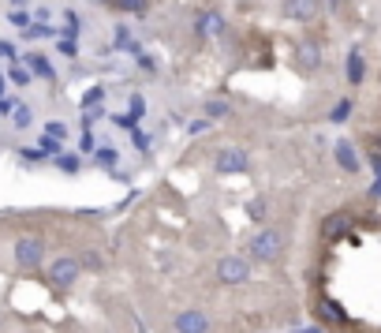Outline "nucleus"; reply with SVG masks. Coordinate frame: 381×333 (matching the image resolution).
<instances>
[{
	"label": "nucleus",
	"mask_w": 381,
	"mask_h": 333,
	"mask_svg": "<svg viewBox=\"0 0 381 333\" xmlns=\"http://www.w3.org/2000/svg\"><path fill=\"white\" fill-rule=\"evenodd\" d=\"M250 255H254L258 262H277L280 255H285V232L280 229H258L250 236Z\"/></svg>",
	"instance_id": "1"
},
{
	"label": "nucleus",
	"mask_w": 381,
	"mask_h": 333,
	"mask_svg": "<svg viewBox=\"0 0 381 333\" xmlns=\"http://www.w3.org/2000/svg\"><path fill=\"white\" fill-rule=\"evenodd\" d=\"M41 255H45V243H41L38 236H19L15 240V262L23 266V270H38Z\"/></svg>",
	"instance_id": "2"
},
{
	"label": "nucleus",
	"mask_w": 381,
	"mask_h": 333,
	"mask_svg": "<svg viewBox=\"0 0 381 333\" xmlns=\"http://www.w3.org/2000/svg\"><path fill=\"white\" fill-rule=\"evenodd\" d=\"M217 277L224 285H247L250 281V262L239 259V255H228V259L217 262Z\"/></svg>",
	"instance_id": "3"
},
{
	"label": "nucleus",
	"mask_w": 381,
	"mask_h": 333,
	"mask_svg": "<svg viewBox=\"0 0 381 333\" xmlns=\"http://www.w3.org/2000/svg\"><path fill=\"white\" fill-rule=\"evenodd\" d=\"M296 68L299 71H318L322 68V45L314 38H303V41H296Z\"/></svg>",
	"instance_id": "4"
},
{
	"label": "nucleus",
	"mask_w": 381,
	"mask_h": 333,
	"mask_svg": "<svg viewBox=\"0 0 381 333\" xmlns=\"http://www.w3.org/2000/svg\"><path fill=\"white\" fill-rule=\"evenodd\" d=\"M79 270H82V266L75 262V259H57V262L49 266V281L57 285V288H71L75 281H79Z\"/></svg>",
	"instance_id": "5"
},
{
	"label": "nucleus",
	"mask_w": 381,
	"mask_h": 333,
	"mask_svg": "<svg viewBox=\"0 0 381 333\" xmlns=\"http://www.w3.org/2000/svg\"><path fill=\"white\" fill-rule=\"evenodd\" d=\"M176 333H210L206 311H180L176 315Z\"/></svg>",
	"instance_id": "6"
},
{
	"label": "nucleus",
	"mask_w": 381,
	"mask_h": 333,
	"mask_svg": "<svg viewBox=\"0 0 381 333\" xmlns=\"http://www.w3.org/2000/svg\"><path fill=\"white\" fill-rule=\"evenodd\" d=\"M217 173H243L247 169V154L243 150H236V146H228V150H221V154H217Z\"/></svg>",
	"instance_id": "7"
},
{
	"label": "nucleus",
	"mask_w": 381,
	"mask_h": 333,
	"mask_svg": "<svg viewBox=\"0 0 381 333\" xmlns=\"http://www.w3.org/2000/svg\"><path fill=\"white\" fill-rule=\"evenodd\" d=\"M318 12H322L318 0H285V15L288 19H299V23H310Z\"/></svg>",
	"instance_id": "8"
},
{
	"label": "nucleus",
	"mask_w": 381,
	"mask_h": 333,
	"mask_svg": "<svg viewBox=\"0 0 381 333\" xmlns=\"http://www.w3.org/2000/svg\"><path fill=\"white\" fill-rule=\"evenodd\" d=\"M336 165L344 169V173H359V154H355V146L347 143V139H340V143H336Z\"/></svg>",
	"instance_id": "9"
},
{
	"label": "nucleus",
	"mask_w": 381,
	"mask_h": 333,
	"mask_svg": "<svg viewBox=\"0 0 381 333\" xmlns=\"http://www.w3.org/2000/svg\"><path fill=\"white\" fill-rule=\"evenodd\" d=\"M363 79H366V64H363V57L352 49V52H347V83H352V87H359Z\"/></svg>",
	"instance_id": "10"
},
{
	"label": "nucleus",
	"mask_w": 381,
	"mask_h": 333,
	"mask_svg": "<svg viewBox=\"0 0 381 333\" xmlns=\"http://www.w3.org/2000/svg\"><path fill=\"white\" fill-rule=\"evenodd\" d=\"M224 30V19L217 12H202L199 15V34H221Z\"/></svg>",
	"instance_id": "11"
},
{
	"label": "nucleus",
	"mask_w": 381,
	"mask_h": 333,
	"mask_svg": "<svg viewBox=\"0 0 381 333\" xmlns=\"http://www.w3.org/2000/svg\"><path fill=\"white\" fill-rule=\"evenodd\" d=\"M27 68L34 71V75H41V79H52V75H57V71H52V64L41 57V52H30V57H27Z\"/></svg>",
	"instance_id": "12"
},
{
	"label": "nucleus",
	"mask_w": 381,
	"mask_h": 333,
	"mask_svg": "<svg viewBox=\"0 0 381 333\" xmlns=\"http://www.w3.org/2000/svg\"><path fill=\"white\" fill-rule=\"evenodd\" d=\"M116 12H127V15H146L150 0H113Z\"/></svg>",
	"instance_id": "13"
},
{
	"label": "nucleus",
	"mask_w": 381,
	"mask_h": 333,
	"mask_svg": "<svg viewBox=\"0 0 381 333\" xmlns=\"http://www.w3.org/2000/svg\"><path fill=\"white\" fill-rule=\"evenodd\" d=\"M322 318H325V322H333V326H340V322H344V311H340V304L325 299V304H322Z\"/></svg>",
	"instance_id": "14"
},
{
	"label": "nucleus",
	"mask_w": 381,
	"mask_h": 333,
	"mask_svg": "<svg viewBox=\"0 0 381 333\" xmlns=\"http://www.w3.org/2000/svg\"><path fill=\"white\" fill-rule=\"evenodd\" d=\"M8 79L19 83V87H27V83H30V71L23 68V64H12V68H8Z\"/></svg>",
	"instance_id": "15"
},
{
	"label": "nucleus",
	"mask_w": 381,
	"mask_h": 333,
	"mask_svg": "<svg viewBox=\"0 0 381 333\" xmlns=\"http://www.w3.org/2000/svg\"><path fill=\"white\" fill-rule=\"evenodd\" d=\"M45 135H49V139H57V143H60V139H68V124L49 120V124H45Z\"/></svg>",
	"instance_id": "16"
},
{
	"label": "nucleus",
	"mask_w": 381,
	"mask_h": 333,
	"mask_svg": "<svg viewBox=\"0 0 381 333\" xmlns=\"http://www.w3.org/2000/svg\"><path fill=\"white\" fill-rule=\"evenodd\" d=\"M57 165L64 169V173H79V157H75V154H60Z\"/></svg>",
	"instance_id": "17"
},
{
	"label": "nucleus",
	"mask_w": 381,
	"mask_h": 333,
	"mask_svg": "<svg viewBox=\"0 0 381 333\" xmlns=\"http://www.w3.org/2000/svg\"><path fill=\"white\" fill-rule=\"evenodd\" d=\"M344 225H347V218H344V213H336V218H329V225H325V236L344 232Z\"/></svg>",
	"instance_id": "18"
},
{
	"label": "nucleus",
	"mask_w": 381,
	"mask_h": 333,
	"mask_svg": "<svg viewBox=\"0 0 381 333\" xmlns=\"http://www.w3.org/2000/svg\"><path fill=\"white\" fill-rule=\"evenodd\" d=\"M97 161H101V165H108V169H113L116 161H120V154H116V150H108V146H101V150H97Z\"/></svg>",
	"instance_id": "19"
},
{
	"label": "nucleus",
	"mask_w": 381,
	"mask_h": 333,
	"mask_svg": "<svg viewBox=\"0 0 381 333\" xmlns=\"http://www.w3.org/2000/svg\"><path fill=\"white\" fill-rule=\"evenodd\" d=\"M12 120H15V127H30V109L27 105H19V109L12 113Z\"/></svg>",
	"instance_id": "20"
},
{
	"label": "nucleus",
	"mask_w": 381,
	"mask_h": 333,
	"mask_svg": "<svg viewBox=\"0 0 381 333\" xmlns=\"http://www.w3.org/2000/svg\"><path fill=\"white\" fill-rule=\"evenodd\" d=\"M8 19H12L15 27H23V30H30L34 23H30V12H8Z\"/></svg>",
	"instance_id": "21"
},
{
	"label": "nucleus",
	"mask_w": 381,
	"mask_h": 333,
	"mask_svg": "<svg viewBox=\"0 0 381 333\" xmlns=\"http://www.w3.org/2000/svg\"><path fill=\"white\" fill-rule=\"evenodd\" d=\"M60 52H64V57H75V52H79V45H75V38H71V34H64V38H60Z\"/></svg>",
	"instance_id": "22"
},
{
	"label": "nucleus",
	"mask_w": 381,
	"mask_h": 333,
	"mask_svg": "<svg viewBox=\"0 0 381 333\" xmlns=\"http://www.w3.org/2000/svg\"><path fill=\"white\" fill-rule=\"evenodd\" d=\"M27 34H30V38H49V34H52V27H45V23H34V27L27 30Z\"/></svg>",
	"instance_id": "23"
},
{
	"label": "nucleus",
	"mask_w": 381,
	"mask_h": 333,
	"mask_svg": "<svg viewBox=\"0 0 381 333\" xmlns=\"http://www.w3.org/2000/svg\"><path fill=\"white\" fill-rule=\"evenodd\" d=\"M187 132H191V135H206V132H210V120H191Z\"/></svg>",
	"instance_id": "24"
},
{
	"label": "nucleus",
	"mask_w": 381,
	"mask_h": 333,
	"mask_svg": "<svg viewBox=\"0 0 381 333\" xmlns=\"http://www.w3.org/2000/svg\"><path fill=\"white\" fill-rule=\"evenodd\" d=\"M19 109V105H15V98H0V116H12Z\"/></svg>",
	"instance_id": "25"
},
{
	"label": "nucleus",
	"mask_w": 381,
	"mask_h": 333,
	"mask_svg": "<svg viewBox=\"0 0 381 333\" xmlns=\"http://www.w3.org/2000/svg\"><path fill=\"white\" fill-rule=\"evenodd\" d=\"M64 23H68V34L75 38V30H79V15H75V12H64Z\"/></svg>",
	"instance_id": "26"
},
{
	"label": "nucleus",
	"mask_w": 381,
	"mask_h": 333,
	"mask_svg": "<svg viewBox=\"0 0 381 333\" xmlns=\"http://www.w3.org/2000/svg\"><path fill=\"white\" fill-rule=\"evenodd\" d=\"M206 113H210V116H224L228 105H224V101H210V105H206Z\"/></svg>",
	"instance_id": "27"
},
{
	"label": "nucleus",
	"mask_w": 381,
	"mask_h": 333,
	"mask_svg": "<svg viewBox=\"0 0 381 333\" xmlns=\"http://www.w3.org/2000/svg\"><path fill=\"white\" fill-rule=\"evenodd\" d=\"M347 113H352V101H340V105H336V109H333V120H344Z\"/></svg>",
	"instance_id": "28"
},
{
	"label": "nucleus",
	"mask_w": 381,
	"mask_h": 333,
	"mask_svg": "<svg viewBox=\"0 0 381 333\" xmlns=\"http://www.w3.org/2000/svg\"><path fill=\"white\" fill-rule=\"evenodd\" d=\"M0 57H4V60H15V45H8V41H0Z\"/></svg>",
	"instance_id": "29"
},
{
	"label": "nucleus",
	"mask_w": 381,
	"mask_h": 333,
	"mask_svg": "<svg viewBox=\"0 0 381 333\" xmlns=\"http://www.w3.org/2000/svg\"><path fill=\"white\" fill-rule=\"evenodd\" d=\"M135 146H138V150H150V135H143V132H135Z\"/></svg>",
	"instance_id": "30"
},
{
	"label": "nucleus",
	"mask_w": 381,
	"mask_h": 333,
	"mask_svg": "<svg viewBox=\"0 0 381 333\" xmlns=\"http://www.w3.org/2000/svg\"><path fill=\"white\" fill-rule=\"evenodd\" d=\"M23 157H27V161H41L45 154H41V150H23Z\"/></svg>",
	"instance_id": "31"
},
{
	"label": "nucleus",
	"mask_w": 381,
	"mask_h": 333,
	"mask_svg": "<svg viewBox=\"0 0 381 333\" xmlns=\"http://www.w3.org/2000/svg\"><path fill=\"white\" fill-rule=\"evenodd\" d=\"M138 113H143V98H131V120H135Z\"/></svg>",
	"instance_id": "32"
},
{
	"label": "nucleus",
	"mask_w": 381,
	"mask_h": 333,
	"mask_svg": "<svg viewBox=\"0 0 381 333\" xmlns=\"http://www.w3.org/2000/svg\"><path fill=\"white\" fill-rule=\"evenodd\" d=\"M296 333H318V330H314V326H303V330H296Z\"/></svg>",
	"instance_id": "33"
},
{
	"label": "nucleus",
	"mask_w": 381,
	"mask_h": 333,
	"mask_svg": "<svg viewBox=\"0 0 381 333\" xmlns=\"http://www.w3.org/2000/svg\"><path fill=\"white\" fill-rule=\"evenodd\" d=\"M374 195H381V180H378V184H374Z\"/></svg>",
	"instance_id": "34"
},
{
	"label": "nucleus",
	"mask_w": 381,
	"mask_h": 333,
	"mask_svg": "<svg viewBox=\"0 0 381 333\" xmlns=\"http://www.w3.org/2000/svg\"><path fill=\"white\" fill-rule=\"evenodd\" d=\"M0 98H4V79H0Z\"/></svg>",
	"instance_id": "35"
},
{
	"label": "nucleus",
	"mask_w": 381,
	"mask_h": 333,
	"mask_svg": "<svg viewBox=\"0 0 381 333\" xmlns=\"http://www.w3.org/2000/svg\"><path fill=\"white\" fill-rule=\"evenodd\" d=\"M12 4H19V0H12Z\"/></svg>",
	"instance_id": "36"
}]
</instances>
